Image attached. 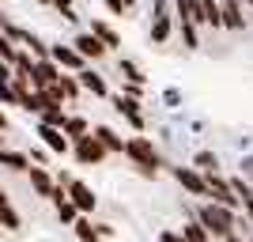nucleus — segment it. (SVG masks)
<instances>
[{"label": "nucleus", "instance_id": "5701e85b", "mask_svg": "<svg viewBox=\"0 0 253 242\" xmlns=\"http://www.w3.org/2000/svg\"><path fill=\"white\" fill-rule=\"evenodd\" d=\"M0 167L4 170H27L31 167V155H27V151H8V147H0Z\"/></svg>", "mask_w": 253, "mask_h": 242}, {"label": "nucleus", "instance_id": "9b49d317", "mask_svg": "<svg viewBox=\"0 0 253 242\" xmlns=\"http://www.w3.org/2000/svg\"><path fill=\"white\" fill-rule=\"evenodd\" d=\"M76 80H80V87H84V95H91V98H110V84H106L102 72H95L91 64H84V68L76 72Z\"/></svg>", "mask_w": 253, "mask_h": 242}, {"label": "nucleus", "instance_id": "4be33fe9", "mask_svg": "<svg viewBox=\"0 0 253 242\" xmlns=\"http://www.w3.org/2000/svg\"><path fill=\"white\" fill-rule=\"evenodd\" d=\"M181 239L185 242H211V235L204 231V223L197 220V216H189V220L181 223Z\"/></svg>", "mask_w": 253, "mask_h": 242}, {"label": "nucleus", "instance_id": "c9c22d12", "mask_svg": "<svg viewBox=\"0 0 253 242\" xmlns=\"http://www.w3.org/2000/svg\"><path fill=\"white\" fill-rule=\"evenodd\" d=\"M163 98H167V106H178V102H181L178 87H167V95H163Z\"/></svg>", "mask_w": 253, "mask_h": 242}, {"label": "nucleus", "instance_id": "f3484780", "mask_svg": "<svg viewBox=\"0 0 253 242\" xmlns=\"http://www.w3.org/2000/svg\"><path fill=\"white\" fill-rule=\"evenodd\" d=\"M91 133L106 144V151H110V155H125V140H121V133H114L110 125H95Z\"/></svg>", "mask_w": 253, "mask_h": 242}, {"label": "nucleus", "instance_id": "393cba45", "mask_svg": "<svg viewBox=\"0 0 253 242\" xmlns=\"http://www.w3.org/2000/svg\"><path fill=\"white\" fill-rule=\"evenodd\" d=\"M117 68H121V76H125V80H132V84H144V68H140L132 57H121V61H117Z\"/></svg>", "mask_w": 253, "mask_h": 242}, {"label": "nucleus", "instance_id": "e433bc0d", "mask_svg": "<svg viewBox=\"0 0 253 242\" xmlns=\"http://www.w3.org/2000/svg\"><path fill=\"white\" fill-rule=\"evenodd\" d=\"M242 212H246L242 220H246V223H250V227H253V197H250V200H242Z\"/></svg>", "mask_w": 253, "mask_h": 242}, {"label": "nucleus", "instance_id": "49530a36", "mask_svg": "<svg viewBox=\"0 0 253 242\" xmlns=\"http://www.w3.org/2000/svg\"><path fill=\"white\" fill-rule=\"evenodd\" d=\"M246 242H253V235H250V239H246Z\"/></svg>", "mask_w": 253, "mask_h": 242}, {"label": "nucleus", "instance_id": "9d476101", "mask_svg": "<svg viewBox=\"0 0 253 242\" xmlns=\"http://www.w3.org/2000/svg\"><path fill=\"white\" fill-rule=\"evenodd\" d=\"M61 80V64L53 57H34V68H31V87H49Z\"/></svg>", "mask_w": 253, "mask_h": 242}, {"label": "nucleus", "instance_id": "473e14b6", "mask_svg": "<svg viewBox=\"0 0 253 242\" xmlns=\"http://www.w3.org/2000/svg\"><path fill=\"white\" fill-rule=\"evenodd\" d=\"M27 155H31V163H38V167H45V163H49V147H31V151H27Z\"/></svg>", "mask_w": 253, "mask_h": 242}, {"label": "nucleus", "instance_id": "4c0bfd02", "mask_svg": "<svg viewBox=\"0 0 253 242\" xmlns=\"http://www.w3.org/2000/svg\"><path fill=\"white\" fill-rule=\"evenodd\" d=\"M159 242H185V239H181V231H163Z\"/></svg>", "mask_w": 253, "mask_h": 242}, {"label": "nucleus", "instance_id": "f03ea898", "mask_svg": "<svg viewBox=\"0 0 253 242\" xmlns=\"http://www.w3.org/2000/svg\"><path fill=\"white\" fill-rule=\"evenodd\" d=\"M193 216L204 223V231H208L211 239H227V235H234V227H238V212L227 208V204H215V200L201 204Z\"/></svg>", "mask_w": 253, "mask_h": 242}, {"label": "nucleus", "instance_id": "412c9836", "mask_svg": "<svg viewBox=\"0 0 253 242\" xmlns=\"http://www.w3.org/2000/svg\"><path fill=\"white\" fill-rule=\"evenodd\" d=\"M57 91L64 95V102H76V98L84 95V87H80L76 72H61V80H57Z\"/></svg>", "mask_w": 253, "mask_h": 242}, {"label": "nucleus", "instance_id": "a18cd8bd", "mask_svg": "<svg viewBox=\"0 0 253 242\" xmlns=\"http://www.w3.org/2000/svg\"><path fill=\"white\" fill-rule=\"evenodd\" d=\"M0 147H4V133H0Z\"/></svg>", "mask_w": 253, "mask_h": 242}, {"label": "nucleus", "instance_id": "79ce46f5", "mask_svg": "<svg viewBox=\"0 0 253 242\" xmlns=\"http://www.w3.org/2000/svg\"><path fill=\"white\" fill-rule=\"evenodd\" d=\"M4 129H8V110L0 106V133H4Z\"/></svg>", "mask_w": 253, "mask_h": 242}, {"label": "nucleus", "instance_id": "0eeeda50", "mask_svg": "<svg viewBox=\"0 0 253 242\" xmlns=\"http://www.w3.org/2000/svg\"><path fill=\"white\" fill-rule=\"evenodd\" d=\"M34 133H38V140H42V144L49 147V155H68V151H72V140L64 137V129L38 121V125H34Z\"/></svg>", "mask_w": 253, "mask_h": 242}, {"label": "nucleus", "instance_id": "f704fd0d", "mask_svg": "<svg viewBox=\"0 0 253 242\" xmlns=\"http://www.w3.org/2000/svg\"><path fill=\"white\" fill-rule=\"evenodd\" d=\"M15 49H19V46H15V42H8V38L0 34V57H4L8 64H11V57H15Z\"/></svg>", "mask_w": 253, "mask_h": 242}, {"label": "nucleus", "instance_id": "a211bd4d", "mask_svg": "<svg viewBox=\"0 0 253 242\" xmlns=\"http://www.w3.org/2000/svg\"><path fill=\"white\" fill-rule=\"evenodd\" d=\"M61 129H64V137H68V140H80V137H87V133H91V121H87L84 114H68Z\"/></svg>", "mask_w": 253, "mask_h": 242}, {"label": "nucleus", "instance_id": "423d86ee", "mask_svg": "<svg viewBox=\"0 0 253 242\" xmlns=\"http://www.w3.org/2000/svg\"><path fill=\"white\" fill-rule=\"evenodd\" d=\"M110 102H114V110H117L121 117H125V121H128L132 129H136V133H144V129H148V117H144V106H140V98H128V95H114Z\"/></svg>", "mask_w": 253, "mask_h": 242}, {"label": "nucleus", "instance_id": "20e7f679", "mask_svg": "<svg viewBox=\"0 0 253 242\" xmlns=\"http://www.w3.org/2000/svg\"><path fill=\"white\" fill-rule=\"evenodd\" d=\"M204 200H215V204H227V208H238V204H242L231 190V178H223L219 170L204 174Z\"/></svg>", "mask_w": 253, "mask_h": 242}, {"label": "nucleus", "instance_id": "aec40b11", "mask_svg": "<svg viewBox=\"0 0 253 242\" xmlns=\"http://www.w3.org/2000/svg\"><path fill=\"white\" fill-rule=\"evenodd\" d=\"M174 23H178L181 42L189 46V49H197V46H201V23H197V19H174Z\"/></svg>", "mask_w": 253, "mask_h": 242}, {"label": "nucleus", "instance_id": "c03bdc74", "mask_svg": "<svg viewBox=\"0 0 253 242\" xmlns=\"http://www.w3.org/2000/svg\"><path fill=\"white\" fill-rule=\"evenodd\" d=\"M125 4H128V11H132V8H136V0H125Z\"/></svg>", "mask_w": 253, "mask_h": 242}, {"label": "nucleus", "instance_id": "c756f323", "mask_svg": "<svg viewBox=\"0 0 253 242\" xmlns=\"http://www.w3.org/2000/svg\"><path fill=\"white\" fill-rule=\"evenodd\" d=\"M0 106H19V95H15L11 80H0Z\"/></svg>", "mask_w": 253, "mask_h": 242}, {"label": "nucleus", "instance_id": "f257e3e1", "mask_svg": "<svg viewBox=\"0 0 253 242\" xmlns=\"http://www.w3.org/2000/svg\"><path fill=\"white\" fill-rule=\"evenodd\" d=\"M125 159L132 163V170H136L140 178H155L159 170H163V151H159V144L148 133H136V137L125 140Z\"/></svg>", "mask_w": 253, "mask_h": 242}, {"label": "nucleus", "instance_id": "b1692460", "mask_svg": "<svg viewBox=\"0 0 253 242\" xmlns=\"http://www.w3.org/2000/svg\"><path fill=\"white\" fill-rule=\"evenodd\" d=\"M0 227H4V231H19V227H23L19 212L11 208V200H4V204H0Z\"/></svg>", "mask_w": 253, "mask_h": 242}, {"label": "nucleus", "instance_id": "de8ad7c7", "mask_svg": "<svg viewBox=\"0 0 253 242\" xmlns=\"http://www.w3.org/2000/svg\"><path fill=\"white\" fill-rule=\"evenodd\" d=\"M0 231H4V227H0Z\"/></svg>", "mask_w": 253, "mask_h": 242}, {"label": "nucleus", "instance_id": "37998d69", "mask_svg": "<svg viewBox=\"0 0 253 242\" xmlns=\"http://www.w3.org/2000/svg\"><path fill=\"white\" fill-rule=\"evenodd\" d=\"M4 200H8V190H4V186H0V204H4Z\"/></svg>", "mask_w": 253, "mask_h": 242}, {"label": "nucleus", "instance_id": "72a5a7b5", "mask_svg": "<svg viewBox=\"0 0 253 242\" xmlns=\"http://www.w3.org/2000/svg\"><path fill=\"white\" fill-rule=\"evenodd\" d=\"M102 4H106L110 15H128V4H125V0H102Z\"/></svg>", "mask_w": 253, "mask_h": 242}, {"label": "nucleus", "instance_id": "ea45409f", "mask_svg": "<svg viewBox=\"0 0 253 242\" xmlns=\"http://www.w3.org/2000/svg\"><path fill=\"white\" fill-rule=\"evenodd\" d=\"M61 19H64V23H80V15H76V8H64Z\"/></svg>", "mask_w": 253, "mask_h": 242}, {"label": "nucleus", "instance_id": "c85d7f7f", "mask_svg": "<svg viewBox=\"0 0 253 242\" xmlns=\"http://www.w3.org/2000/svg\"><path fill=\"white\" fill-rule=\"evenodd\" d=\"M231 190H234V197H238V200H250L253 197L250 178H242V174H234V178H231Z\"/></svg>", "mask_w": 253, "mask_h": 242}, {"label": "nucleus", "instance_id": "6ab92c4d", "mask_svg": "<svg viewBox=\"0 0 253 242\" xmlns=\"http://www.w3.org/2000/svg\"><path fill=\"white\" fill-rule=\"evenodd\" d=\"M72 231H76V239L80 242H98L102 235H98V223H91V216H76V223H72Z\"/></svg>", "mask_w": 253, "mask_h": 242}, {"label": "nucleus", "instance_id": "bb28decb", "mask_svg": "<svg viewBox=\"0 0 253 242\" xmlns=\"http://www.w3.org/2000/svg\"><path fill=\"white\" fill-rule=\"evenodd\" d=\"M64 117H68V110H64V106H45L42 114H38V121H45V125H57V129H61V125H64Z\"/></svg>", "mask_w": 253, "mask_h": 242}, {"label": "nucleus", "instance_id": "cd10ccee", "mask_svg": "<svg viewBox=\"0 0 253 242\" xmlns=\"http://www.w3.org/2000/svg\"><path fill=\"white\" fill-rule=\"evenodd\" d=\"M53 204H57V220H61V223H76V216H80V208H76V204H72V200H68V197L53 200Z\"/></svg>", "mask_w": 253, "mask_h": 242}, {"label": "nucleus", "instance_id": "dca6fc26", "mask_svg": "<svg viewBox=\"0 0 253 242\" xmlns=\"http://www.w3.org/2000/svg\"><path fill=\"white\" fill-rule=\"evenodd\" d=\"M87 31L95 34V38H98V42H102L110 53H114V49H121V34H117V31H114V27H110L106 19H91V23H87Z\"/></svg>", "mask_w": 253, "mask_h": 242}, {"label": "nucleus", "instance_id": "f8f14e48", "mask_svg": "<svg viewBox=\"0 0 253 242\" xmlns=\"http://www.w3.org/2000/svg\"><path fill=\"white\" fill-rule=\"evenodd\" d=\"M174 178L181 182V190L189 193V197H204V174L197 167H189V163L181 167V163H178V167H174Z\"/></svg>", "mask_w": 253, "mask_h": 242}, {"label": "nucleus", "instance_id": "a19ab883", "mask_svg": "<svg viewBox=\"0 0 253 242\" xmlns=\"http://www.w3.org/2000/svg\"><path fill=\"white\" fill-rule=\"evenodd\" d=\"M49 8H57V11H64V8H72V0H49Z\"/></svg>", "mask_w": 253, "mask_h": 242}, {"label": "nucleus", "instance_id": "4468645a", "mask_svg": "<svg viewBox=\"0 0 253 242\" xmlns=\"http://www.w3.org/2000/svg\"><path fill=\"white\" fill-rule=\"evenodd\" d=\"M27 178H31V190L38 193V197H53V186H57V178L49 174V167H38V163H31V167H27Z\"/></svg>", "mask_w": 253, "mask_h": 242}, {"label": "nucleus", "instance_id": "2eb2a0df", "mask_svg": "<svg viewBox=\"0 0 253 242\" xmlns=\"http://www.w3.org/2000/svg\"><path fill=\"white\" fill-rule=\"evenodd\" d=\"M219 15H223V31H246V8L238 0H219Z\"/></svg>", "mask_w": 253, "mask_h": 242}, {"label": "nucleus", "instance_id": "2f4dec72", "mask_svg": "<svg viewBox=\"0 0 253 242\" xmlns=\"http://www.w3.org/2000/svg\"><path fill=\"white\" fill-rule=\"evenodd\" d=\"M121 95H128V98H140V102H144V95H148V91H144V84H132V80H125Z\"/></svg>", "mask_w": 253, "mask_h": 242}, {"label": "nucleus", "instance_id": "ddd939ff", "mask_svg": "<svg viewBox=\"0 0 253 242\" xmlns=\"http://www.w3.org/2000/svg\"><path fill=\"white\" fill-rule=\"evenodd\" d=\"M72 46L80 49V57H84V61H102L106 53H110V49H106V46L98 42V38H95L91 31H80V34H76V42H72Z\"/></svg>", "mask_w": 253, "mask_h": 242}, {"label": "nucleus", "instance_id": "39448f33", "mask_svg": "<svg viewBox=\"0 0 253 242\" xmlns=\"http://www.w3.org/2000/svg\"><path fill=\"white\" fill-rule=\"evenodd\" d=\"M64 190H68V200H72V204L84 212V216H91V212L98 208V197H95V190H91L87 182H80V178H72V174H68Z\"/></svg>", "mask_w": 253, "mask_h": 242}, {"label": "nucleus", "instance_id": "1a4fd4ad", "mask_svg": "<svg viewBox=\"0 0 253 242\" xmlns=\"http://www.w3.org/2000/svg\"><path fill=\"white\" fill-rule=\"evenodd\" d=\"M49 57L61 64V72H80L84 64H91V61H84V57H80V49H76V46H68V42L49 46Z\"/></svg>", "mask_w": 253, "mask_h": 242}, {"label": "nucleus", "instance_id": "a878e982", "mask_svg": "<svg viewBox=\"0 0 253 242\" xmlns=\"http://www.w3.org/2000/svg\"><path fill=\"white\" fill-rule=\"evenodd\" d=\"M193 167L201 170V174H211V170H219V155H215V151H197Z\"/></svg>", "mask_w": 253, "mask_h": 242}, {"label": "nucleus", "instance_id": "7c9ffc66", "mask_svg": "<svg viewBox=\"0 0 253 242\" xmlns=\"http://www.w3.org/2000/svg\"><path fill=\"white\" fill-rule=\"evenodd\" d=\"M23 49H31L34 57H49V46L42 42V38H38V34L31 31V38H27V46H23Z\"/></svg>", "mask_w": 253, "mask_h": 242}, {"label": "nucleus", "instance_id": "7ed1b4c3", "mask_svg": "<svg viewBox=\"0 0 253 242\" xmlns=\"http://www.w3.org/2000/svg\"><path fill=\"white\" fill-rule=\"evenodd\" d=\"M68 155L80 163V167H98V163H106V144L95 137V133H87V137H80V140H72V151Z\"/></svg>", "mask_w": 253, "mask_h": 242}, {"label": "nucleus", "instance_id": "58836bf2", "mask_svg": "<svg viewBox=\"0 0 253 242\" xmlns=\"http://www.w3.org/2000/svg\"><path fill=\"white\" fill-rule=\"evenodd\" d=\"M11 76H15V72H11V64L0 57V80H11Z\"/></svg>", "mask_w": 253, "mask_h": 242}, {"label": "nucleus", "instance_id": "6e6552de", "mask_svg": "<svg viewBox=\"0 0 253 242\" xmlns=\"http://www.w3.org/2000/svg\"><path fill=\"white\" fill-rule=\"evenodd\" d=\"M178 34V23H174V11H151V46H167L170 38Z\"/></svg>", "mask_w": 253, "mask_h": 242}]
</instances>
